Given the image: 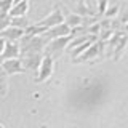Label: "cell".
I'll list each match as a JSON object with an SVG mask.
<instances>
[{
    "instance_id": "1",
    "label": "cell",
    "mask_w": 128,
    "mask_h": 128,
    "mask_svg": "<svg viewBox=\"0 0 128 128\" xmlns=\"http://www.w3.org/2000/svg\"><path fill=\"white\" fill-rule=\"evenodd\" d=\"M72 38H74L72 35H66V37H59V38L50 40V42L46 43L45 50H43V54H48V56H51V58L54 59L56 56H59L64 50H66V46L69 45V42Z\"/></svg>"
},
{
    "instance_id": "2",
    "label": "cell",
    "mask_w": 128,
    "mask_h": 128,
    "mask_svg": "<svg viewBox=\"0 0 128 128\" xmlns=\"http://www.w3.org/2000/svg\"><path fill=\"white\" fill-rule=\"evenodd\" d=\"M102 51H104V42L98 40V42L91 43L90 46L86 48L80 56H77L75 59H72L74 62H86V61H91L94 59L96 56H102Z\"/></svg>"
},
{
    "instance_id": "3",
    "label": "cell",
    "mask_w": 128,
    "mask_h": 128,
    "mask_svg": "<svg viewBox=\"0 0 128 128\" xmlns=\"http://www.w3.org/2000/svg\"><path fill=\"white\" fill-rule=\"evenodd\" d=\"M53 69H54V59L51 58V56H48V54H43L42 62H40V66L37 69L38 74H37L35 82L42 83V82H45V80H48L51 77V74H53Z\"/></svg>"
},
{
    "instance_id": "4",
    "label": "cell",
    "mask_w": 128,
    "mask_h": 128,
    "mask_svg": "<svg viewBox=\"0 0 128 128\" xmlns=\"http://www.w3.org/2000/svg\"><path fill=\"white\" fill-rule=\"evenodd\" d=\"M64 22V16H62V11L59 10V8H54L51 13H48L43 19H40L37 22L38 26H43L45 29H50V27L53 26H58V24Z\"/></svg>"
},
{
    "instance_id": "5",
    "label": "cell",
    "mask_w": 128,
    "mask_h": 128,
    "mask_svg": "<svg viewBox=\"0 0 128 128\" xmlns=\"http://www.w3.org/2000/svg\"><path fill=\"white\" fill-rule=\"evenodd\" d=\"M0 67L3 69V72H5L6 75H16V74H22V72H26L19 58H16V59H5V61L0 62Z\"/></svg>"
},
{
    "instance_id": "6",
    "label": "cell",
    "mask_w": 128,
    "mask_h": 128,
    "mask_svg": "<svg viewBox=\"0 0 128 128\" xmlns=\"http://www.w3.org/2000/svg\"><path fill=\"white\" fill-rule=\"evenodd\" d=\"M66 35H70V27L69 26H66L64 22L61 24H58V26H53V27H50L45 34L42 35L43 38H46L48 42L50 40H53V38H59V37H66Z\"/></svg>"
},
{
    "instance_id": "7",
    "label": "cell",
    "mask_w": 128,
    "mask_h": 128,
    "mask_svg": "<svg viewBox=\"0 0 128 128\" xmlns=\"http://www.w3.org/2000/svg\"><path fill=\"white\" fill-rule=\"evenodd\" d=\"M42 58H43V53L22 56V58H21V64H22L24 70H26V69H29V70H37L38 66H40V62H42Z\"/></svg>"
},
{
    "instance_id": "8",
    "label": "cell",
    "mask_w": 128,
    "mask_h": 128,
    "mask_svg": "<svg viewBox=\"0 0 128 128\" xmlns=\"http://www.w3.org/2000/svg\"><path fill=\"white\" fill-rule=\"evenodd\" d=\"M22 35H24V30L18 29V27H13V26H8L3 30H0V37L5 42H19V38Z\"/></svg>"
},
{
    "instance_id": "9",
    "label": "cell",
    "mask_w": 128,
    "mask_h": 128,
    "mask_svg": "<svg viewBox=\"0 0 128 128\" xmlns=\"http://www.w3.org/2000/svg\"><path fill=\"white\" fill-rule=\"evenodd\" d=\"M21 51H19V43L18 42H6L5 43V50H3L2 56H0V61H5V59H16L19 58Z\"/></svg>"
},
{
    "instance_id": "10",
    "label": "cell",
    "mask_w": 128,
    "mask_h": 128,
    "mask_svg": "<svg viewBox=\"0 0 128 128\" xmlns=\"http://www.w3.org/2000/svg\"><path fill=\"white\" fill-rule=\"evenodd\" d=\"M62 16H64V24L69 26L70 29H74V27H77V26H82V16H78L75 13H70L66 8H64V11H62Z\"/></svg>"
},
{
    "instance_id": "11",
    "label": "cell",
    "mask_w": 128,
    "mask_h": 128,
    "mask_svg": "<svg viewBox=\"0 0 128 128\" xmlns=\"http://www.w3.org/2000/svg\"><path fill=\"white\" fill-rule=\"evenodd\" d=\"M27 10H29V2H19L11 6L8 14H10V18H19V16H26Z\"/></svg>"
},
{
    "instance_id": "12",
    "label": "cell",
    "mask_w": 128,
    "mask_h": 128,
    "mask_svg": "<svg viewBox=\"0 0 128 128\" xmlns=\"http://www.w3.org/2000/svg\"><path fill=\"white\" fill-rule=\"evenodd\" d=\"M46 30H48V29H45L43 26H38V24L35 22V24H29V26H27L26 29H24V34L35 35V37H37V35H43Z\"/></svg>"
},
{
    "instance_id": "13",
    "label": "cell",
    "mask_w": 128,
    "mask_h": 128,
    "mask_svg": "<svg viewBox=\"0 0 128 128\" xmlns=\"http://www.w3.org/2000/svg\"><path fill=\"white\" fill-rule=\"evenodd\" d=\"M29 21H27V18L26 16H19V18H10V26H13V27H18V29H26L27 26H29Z\"/></svg>"
},
{
    "instance_id": "14",
    "label": "cell",
    "mask_w": 128,
    "mask_h": 128,
    "mask_svg": "<svg viewBox=\"0 0 128 128\" xmlns=\"http://www.w3.org/2000/svg\"><path fill=\"white\" fill-rule=\"evenodd\" d=\"M8 93V75L0 67V96H6Z\"/></svg>"
},
{
    "instance_id": "15",
    "label": "cell",
    "mask_w": 128,
    "mask_h": 128,
    "mask_svg": "<svg viewBox=\"0 0 128 128\" xmlns=\"http://www.w3.org/2000/svg\"><path fill=\"white\" fill-rule=\"evenodd\" d=\"M8 26H10V14H8V11L0 10V30H3Z\"/></svg>"
},
{
    "instance_id": "16",
    "label": "cell",
    "mask_w": 128,
    "mask_h": 128,
    "mask_svg": "<svg viewBox=\"0 0 128 128\" xmlns=\"http://www.w3.org/2000/svg\"><path fill=\"white\" fill-rule=\"evenodd\" d=\"M11 6H13V0H0V10L10 11Z\"/></svg>"
},
{
    "instance_id": "17",
    "label": "cell",
    "mask_w": 128,
    "mask_h": 128,
    "mask_svg": "<svg viewBox=\"0 0 128 128\" xmlns=\"http://www.w3.org/2000/svg\"><path fill=\"white\" fill-rule=\"evenodd\" d=\"M117 11H118V6H117V5H112L110 8H107V10L104 11V14H106V18L109 19V18H112V16L117 14Z\"/></svg>"
},
{
    "instance_id": "18",
    "label": "cell",
    "mask_w": 128,
    "mask_h": 128,
    "mask_svg": "<svg viewBox=\"0 0 128 128\" xmlns=\"http://www.w3.org/2000/svg\"><path fill=\"white\" fill-rule=\"evenodd\" d=\"M106 5H107V0H101L99 2V5H98V14H104V11H106Z\"/></svg>"
},
{
    "instance_id": "19",
    "label": "cell",
    "mask_w": 128,
    "mask_h": 128,
    "mask_svg": "<svg viewBox=\"0 0 128 128\" xmlns=\"http://www.w3.org/2000/svg\"><path fill=\"white\" fill-rule=\"evenodd\" d=\"M5 40H3L2 37H0V56H2V53H3V50H5Z\"/></svg>"
},
{
    "instance_id": "20",
    "label": "cell",
    "mask_w": 128,
    "mask_h": 128,
    "mask_svg": "<svg viewBox=\"0 0 128 128\" xmlns=\"http://www.w3.org/2000/svg\"><path fill=\"white\" fill-rule=\"evenodd\" d=\"M19 2H27V0H13V5H16V3H19Z\"/></svg>"
},
{
    "instance_id": "21",
    "label": "cell",
    "mask_w": 128,
    "mask_h": 128,
    "mask_svg": "<svg viewBox=\"0 0 128 128\" xmlns=\"http://www.w3.org/2000/svg\"><path fill=\"white\" fill-rule=\"evenodd\" d=\"M0 128H3V125H0Z\"/></svg>"
}]
</instances>
